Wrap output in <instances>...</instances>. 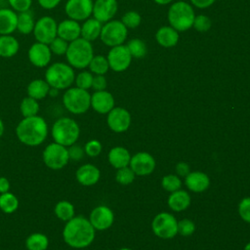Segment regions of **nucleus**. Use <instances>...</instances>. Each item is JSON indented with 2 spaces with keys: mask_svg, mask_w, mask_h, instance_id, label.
<instances>
[{
  "mask_svg": "<svg viewBox=\"0 0 250 250\" xmlns=\"http://www.w3.org/2000/svg\"><path fill=\"white\" fill-rule=\"evenodd\" d=\"M62 235L64 243L69 247L83 249L94 241L96 229L91 225L89 219L79 215L64 223Z\"/></svg>",
  "mask_w": 250,
  "mask_h": 250,
  "instance_id": "f257e3e1",
  "label": "nucleus"
},
{
  "mask_svg": "<svg viewBox=\"0 0 250 250\" xmlns=\"http://www.w3.org/2000/svg\"><path fill=\"white\" fill-rule=\"evenodd\" d=\"M18 140L26 146H38L42 145L49 134L47 121L40 115L22 117L15 129Z\"/></svg>",
  "mask_w": 250,
  "mask_h": 250,
  "instance_id": "f03ea898",
  "label": "nucleus"
},
{
  "mask_svg": "<svg viewBox=\"0 0 250 250\" xmlns=\"http://www.w3.org/2000/svg\"><path fill=\"white\" fill-rule=\"evenodd\" d=\"M50 133L55 143L67 147L77 143L80 136V127L73 118L63 116L53 123Z\"/></svg>",
  "mask_w": 250,
  "mask_h": 250,
  "instance_id": "7ed1b4c3",
  "label": "nucleus"
},
{
  "mask_svg": "<svg viewBox=\"0 0 250 250\" xmlns=\"http://www.w3.org/2000/svg\"><path fill=\"white\" fill-rule=\"evenodd\" d=\"M44 79L52 88L66 90L74 83L75 73L73 67L67 62H57L47 66Z\"/></svg>",
  "mask_w": 250,
  "mask_h": 250,
  "instance_id": "20e7f679",
  "label": "nucleus"
},
{
  "mask_svg": "<svg viewBox=\"0 0 250 250\" xmlns=\"http://www.w3.org/2000/svg\"><path fill=\"white\" fill-rule=\"evenodd\" d=\"M94 57V49L92 43L82 37L69 42L65 54L67 63L73 68L84 69L88 67L92 58Z\"/></svg>",
  "mask_w": 250,
  "mask_h": 250,
  "instance_id": "39448f33",
  "label": "nucleus"
},
{
  "mask_svg": "<svg viewBox=\"0 0 250 250\" xmlns=\"http://www.w3.org/2000/svg\"><path fill=\"white\" fill-rule=\"evenodd\" d=\"M194 11L191 6L184 1L175 2L168 10V21L177 31L189 29L194 21Z\"/></svg>",
  "mask_w": 250,
  "mask_h": 250,
  "instance_id": "423d86ee",
  "label": "nucleus"
},
{
  "mask_svg": "<svg viewBox=\"0 0 250 250\" xmlns=\"http://www.w3.org/2000/svg\"><path fill=\"white\" fill-rule=\"evenodd\" d=\"M64 108L72 114H83L91 106V95L88 90L78 87H69L62 95Z\"/></svg>",
  "mask_w": 250,
  "mask_h": 250,
  "instance_id": "0eeeda50",
  "label": "nucleus"
},
{
  "mask_svg": "<svg viewBox=\"0 0 250 250\" xmlns=\"http://www.w3.org/2000/svg\"><path fill=\"white\" fill-rule=\"evenodd\" d=\"M42 160L47 168L55 171L62 170L70 161L67 147L55 142L50 143L42 151Z\"/></svg>",
  "mask_w": 250,
  "mask_h": 250,
  "instance_id": "6e6552de",
  "label": "nucleus"
},
{
  "mask_svg": "<svg viewBox=\"0 0 250 250\" xmlns=\"http://www.w3.org/2000/svg\"><path fill=\"white\" fill-rule=\"evenodd\" d=\"M127 37V27L121 21H109L105 22L101 31L100 38L104 44L109 47L122 45Z\"/></svg>",
  "mask_w": 250,
  "mask_h": 250,
  "instance_id": "1a4fd4ad",
  "label": "nucleus"
},
{
  "mask_svg": "<svg viewBox=\"0 0 250 250\" xmlns=\"http://www.w3.org/2000/svg\"><path fill=\"white\" fill-rule=\"evenodd\" d=\"M154 234L163 239L173 238L178 233V221L167 212L157 214L151 223Z\"/></svg>",
  "mask_w": 250,
  "mask_h": 250,
  "instance_id": "9d476101",
  "label": "nucleus"
},
{
  "mask_svg": "<svg viewBox=\"0 0 250 250\" xmlns=\"http://www.w3.org/2000/svg\"><path fill=\"white\" fill-rule=\"evenodd\" d=\"M32 33L37 42L49 44L58 36V22L50 16H43L35 21Z\"/></svg>",
  "mask_w": 250,
  "mask_h": 250,
  "instance_id": "9b49d317",
  "label": "nucleus"
},
{
  "mask_svg": "<svg viewBox=\"0 0 250 250\" xmlns=\"http://www.w3.org/2000/svg\"><path fill=\"white\" fill-rule=\"evenodd\" d=\"M107 62L109 64V68H111L113 71L121 72L126 70L132 60V56L125 45H118L111 47L107 54Z\"/></svg>",
  "mask_w": 250,
  "mask_h": 250,
  "instance_id": "f8f14e48",
  "label": "nucleus"
},
{
  "mask_svg": "<svg viewBox=\"0 0 250 250\" xmlns=\"http://www.w3.org/2000/svg\"><path fill=\"white\" fill-rule=\"evenodd\" d=\"M93 0H67L64 12L68 19L81 21L90 18L93 13Z\"/></svg>",
  "mask_w": 250,
  "mask_h": 250,
  "instance_id": "ddd939ff",
  "label": "nucleus"
},
{
  "mask_svg": "<svg viewBox=\"0 0 250 250\" xmlns=\"http://www.w3.org/2000/svg\"><path fill=\"white\" fill-rule=\"evenodd\" d=\"M52 52L48 44L35 42L33 43L28 51H27V58L29 62L39 68L47 67L52 60Z\"/></svg>",
  "mask_w": 250,
  "mask_h": 250,
  "instance_id": "4468645a",
  "label": "nucleus"
},
{
  "mask_svg": "<svg viewBox=\"0 0 250 250\" xmlns=\"http://www.w3.org/2000/svg\"><path fill=\"white\" fill-rule=\"evenodd\" d=\"M88 219L96 230H104L112 226L114 215L109 207L99 205L91 211Z\"/></svg>",
  "mask_w": 250,
  "mask_h": 250,
  "instance_id": "2eb2a0df",
  "label": "nucleus"
},
{
  "mask_svg": "<svg viewBox=\"0 0 250 250\" xmlns=\"http://www.w3.org/2000/svg\"><path fill=\"white\" fill-rule=\"evenodd\" d=\"M106 122L110 130L115 133H122L129 129L131 115L129 111L123 107H113L107 113Z\"/></svg>",
  "mask_w": 250,
  "mask_h": 250,
  "instance_id": "dca6fc26",
  "label": "nucleus"
},
{
  "mask_svg": "<svg viewBox=\"0 0 250 250\" xmlns=\"http://www.w3.org/2000/svg\"><path fill=\"white\" fill-rule=\"evenodd\" d=\"M130 168L138 176H146L153 172L155 160L148 152L141 151L131 157Z\"/></svg>",
  "mask_w": 250,
  "mask_h": 250,
  "instance_id": "f3484780",
  "label": "nucleus"
},
{
  "mask_svg": "<svg viewBox=\"0 0 250 250\" xmlns=\"http://www.w3.org/2000/svg\"><path fill=\"white\" fill-rule=\"evenodd\" d=\"M116 0H96L93 5V17L99 21L107 22L111 21L117 12Z\"/></svg>",
  "mask_w": 250,
  "mask_h": 250,
  "instance_id": "a211bd4d",
  "label": "nucleus"
},
{
  "mask_svg": "<svg viewBox=\"0 0 250 250\" xmlns=\"http://www.w3.org/2000/svg\"><path fill=\"white\" fill-rule=\"evenodd\" d=\"M91 107L98 113H108L114 107V98L105 90L95 91L91 95Z\"/></svg>",
  "mask_w": 250,
  "mask_h": 250,
  "instance_id": "6ab92c4d",
  "label": "nucleus"
},
{
  "mask_svg": "<svg viewBox=\"0 0 250 250\" xmlns=\"http://www.w3.org/2000/svg\"><path fill=\"white\" fill-rule=\"evenodd\" d=\"M75 178L81 186L91 187L99 182L101 178V171L97 166L86 163L76 170Z\"/></svg>",
  "mask_w": 250,
  "mask_h": 250,
  "instance_id": "aec40b11",
  "label": "nucleus"
},
{
  "mask_svg": "<svg viewBox=\"0 0 250 250\" xmlns=\"http://www.w3.org/2000/svg\"><path fill=\"white\" fill-rule=\"evenodd\" d=\"M58 36L72 42L81 36V24L71 19H65L58 23Z\"/></svg>",
  "mask_w": 250,
  "mask_h": 250,
  "instance_id": "412c9836",
  "label": "nucleus"
},
{
  "mask_svg": "<svg viewBox=\"0 0 250 250\" xmlns=\"http://www.w3.org/2000/svg\"><path fill=\"white\" fill-rule=\"evenodd\" d=\"M185 184L189 190L193 192H202L209 188L210 179L205 173L194 171L189 172L186 176Z\"/></svg>",
  "mask_w": 250,
  "mask_h": 250,
  "instance_id": "4be33fe9",
  "label": "nucleus"
},
{
  "mask_svg": "<svg viewBox=\"0 0 250 250\" xmlns=\"http://www.w3.org/2000/svg\"><path fill=\"white\" fill-rule=\"evenodd\" d=\"M18 13L11 8L0 9V35L13 34L17 30Z\"/></svg>",
  "mask_w": 250,
  "mask_h": 250,
  "instance_id": "5701e85b",
  "label": "nucleus"
},
{
  "mask_svg": "<svg viewBox=\"0 0 250 250\" xmlns=\"http://www.w3.org/2000/svg\"><path fill=\"white\" fill-rule=\"evenodd\" d=\"M103 24L94 17L84 21L81 24V36L83 39L92 42L95 41L101 35Z\"/></svg>",
  "mask_w": 250,
  "mask_h": 250,
  "instance_id": "b1692460",
  "label": "nucleus"
},
{
  "mask_svg": "<svg viewBox=\"0 0 250 250\" xmlns=\"http://www.w3.org/2000/svg\"><path fill=\"white\" fill-rule=\"evenodd\" d=\"M157 43L164 48L174 47L179 41V33L172 26H162L155 34Z\"/></svg>",
  "mask_w": 250,
  "mask_h": 250,
  "instance_id": "393cba45",
  "label": "nucleus"
},
{
  "mask_svg": "<svg viewBox=\"0 0 250 250\" xmlns=\"http://www.w3.org/2000/svg\"><path fill=\"white\" fill-rule=\"evenodd\" d=\"M108 162L113 168L120 169L130 164L131 155L129 151L122 146H114L108 152Z\"/></svg>",
  "mask_w": 250,
  "mask_h": 250,
  "instance_id": "a878e982",
  "label": "nucleus"
},
{
  "mask_svg": "<svg viewBox=\"0 0 250 250\" xmlns=\"http://www.w3.org/2000/svg\"><path fill=\"white\" fill-rule=\"evenodd\" d=\"M20 50L18 39L12 34L0 35V57L9 59L15 57Z\"/></svg>",
  "mask_w": 250,
  "mask_h": 250,
  "instance_id": "bb28decb",
  "label": "nucleus"
},
{
  "mask_svg": "<svg viewBox=\"0 0 250 250\" xmlns=\"http://www.w3.org/2000/svg\"><path fill=\"white\" fill-rule=\"evenodd\" d=\"M49 91L50 85L47 83L45 79H33L28 83L26 87L27 96L37 101L45 99L49 95Z\"/></svg>",
  "mask_w": 250,
  "mask_h": 250,
  "instance_id": "cd10ccee",
  "label": "nucleus"
},
{
  "mask_svg": "<svg viewBox=\"0 0 250 250\" xmlns=\"http://www.w3.org/2000/svg\"><path fill=\"white\" fill-rule=\"evenodd\" d=\"M190 204V196L188 192L178 189L174 192H171V194L168 197V206L176 211L181 212L186 210Z\"/></svg>",
  "mask_w": 250,
  "mask_h": 250,
  "instance_id": "c85d7f7f",
  "label": "nucleus"
},
{
  "mask_svg": "<svg viewBox=\"0 0 250 250\" xmlns=\"http://www.w3.org/2000/svg\"><path fill=\"white\" fill-rule=\"evenodd\" d=\"M54 213L60 221L65 223L75 216V208L70 201L62 199L56 203Z\"/></svg>",
  "mask_w": 250,
  "mask_h": 250,
  "instance_id": "c756f323",
  "label": "nucleus"
},
{
  "mask_svg": "<svg viewBox=\"0 0 250 250\" xmlns=\"http://www.w3.org/2000/svg\"><path fill=\"white\" fill-rule=\"evenodd\" d=\"M24 244L27 250H47L49 238L45 233L33 232L25 238Z\"/></svg>",
  "mask_w": 250,
  "mask_h": 250,
  "instance_id": "7c9ffc66",
  "label": "nucleus"
},
{
  "mask_svg": "<svg viewBox=\"0 0 250 250\" xmlns=\"http://www.w3.org/2000/svg\"><path fill=\"white\" fill-rule=\"evenodd\" d=\"M35 21L33 15L30 11L18 13V21H17V30L23 35H27L33 32Z\"/></svg>",
  "mask_w": 250,
  "mask_h": 250,
  "instance_id": "2f4dec72",
  "label": "nucleus"
},
{
  "mask_svg": "<svg viewBox=\"0 0 250 250\" xmlns=\"http://www.w3.org/2000/svg\"><path fill=\"white\" fill-rule=\"evenodd\" d=\"M20 202L16 194L11 191L0 193V210L5 214H13L19 208Z\"/></svg>",
  "mask_w": 250,
  "mask_h": 250,
  "instance_id": "473e14b6",
  "label": "nucleus"
},
{
  "mask_svg": "<svg viewBox=\"0 0 250 250\" xmlns=\"http://www.w3.org/2000/svg\"><path fill=\"white\" fill-rule=\"evenodd\" d=\"M40 110L39 101L26 96L21 101L20 104V112L22 117H30L38 115Z\"/></svg>",
  "mask_w": 250,
  "mask_h": 250,
  "instance_id": "72a5a7b5",
  "label": "nucleus"
},
{
  "mask_svg": "<svg viewBox=\"0 0 250 250\" xmlns=\"http://www.w3.org/2000/svg\"><path fill=\"white\" fill-rule=\"evenodd\" d=\"M88 67L92 73L96 75H104L107 72L109 64L105 57L102 55H96L92 58Z\"/></svg>",
  "mask_w": 250,
  "mask_h": 250,
  "instance_id": "f704fd0d",
  "label": "nucleus"
},
{
  "mask_svg": "<svg viewBox=\"0 0 250 250\" xmlns=\"http://www.w3.org/2000/svg\"><path fill=\"white\" fill-rule=\"evenodd\" d=\"M126 46H127L132 58L141 59L146 55V52H147L146 46L145 42L142 41L141 39L134 38V39L130 40Z\"/></svg>",
  "mask_w": 250,
  "mask_h": 250,
  "instance_id": "c9c22d12",
  "label": "nucleus"
},
{
  "mask_svg": "<svg viewBox=\"0 0 250 250\" xmlns=\"http://www.w3.org/2000/svg\"><path fill=\"white\" fill-rule=\"evenodd\" d=\"M135 175L136 174L134 173V171L130 167L125 166V167H122L120 169H117L115 179H116V182L118 184L123 185V186H127V185H130L134 182Z\"/></svg>",
  "mask_w": 250,
  "mask_h": 250,
  "instance_id": "e433bc0d",
  "label": "nucleus"
},
{
  "mask_svg": "<svg viewBox=\"0 0 250 250\" xmlns=\"http://www.w3.org/2000/svg\"><path fill=\"white\" fill-rule=\"evenodd\" d=\"M93 78H94V75L91 71L82 70L77 75H75V78H74L75 86L80 89L88 90L92 88Z\"/></svg>",
  "mask_w": 250,
  "mask_h": 250,
  "instance_id": "4c0bfd02",
  "label": "nucleus"
},
{
  "mask_svg": "<svg viewBox=\"0 0 250 250\" xmlns=\"http://www.w3.org/2000/svg\"><path fill=\"white\" fill-rule=\"evenodd\" d=\"M68 42L64 39L57 36L55 39H53L48 45L50 47V50L53 55L56 56H65L67 48H68Z\"/></svg>",
  "mask_w": 250,
  "mask_h": 250,
  "instance_id": "58836bf2",
  "label": "nucleus"
},
{
  "mask_svg": "<svg viewBox=\"0 0 250 250\" xmlns=\"http://www.w3.org/2000/svg\"><path fill=\"white\" fill-rule=\"evenodd\" d=\"M161 185L162 188L169 192H174L178 189L181 188L182 187V182L180 180V178L176 175L170 174V175H166L162 178L161 181Z\"/></svg>",
  "mask_w": 250,
  "mask_h": 250,
  "instance_id": "ea45409f",
  "label": "nucleus"
},
{
  "mask_svg": "<svg viewBox=\"0 0 250 250\" xmlns=\"http://www.w3.org/2000/svg\"><path fill=\"white\" fill-rule=\"evenodd\" d=\"M141 21H142V18L140 16V14L137 12H134V11L125 13L121 20L122 23L127 28H135V27L139 26L141 23Z\"/></svg>",
  "mask_w": 250,
  "mask_h": 250,
  "instance_id": "a19ab883",
  "label": "nucleus"
},
{
  "mask_svg": "<svg viewBox=\"0 0 250 250\" xmlns=\"http://www.w3.org/2000/svg\"><path fill=\"white\" fill-rule=\"evenodd\" d=\"M211 24H212L211 20L208 17L204 15H199L194 17L192 26L199 32H206L210 29Z\"/></svg>",
  "mask_w": 250,
  "mask_h": 250,
  "instance_id": "79ce46f5",
  "label": "nucleus"
},
{
  "mask_svg": "<svg viewBox=\"0 0 250 250\" xmlns=\"http://www.w3.org/2000/svg\"><path fill=\"white\" fill-rule=\"evenodd\" d=\"M102 149H103L102 144L98 140H91L87 142L84 146L85 154L90 157L98 156L102 152Z\"/></svg>",
  "mask_w": 250,
  "mask_h": 250,
  "instance_id": "37998d69",
  "label": "nucleus"
},
{
  "mask_svg": "<svg viewBox=\"0 0 250 250\" xmlns=\"http://www.w3.org/2000/svg\"><path fill=\"white\" fill-rule=\"evenodd\" d=\"M195 230V225L191 220L184 219L178 222V233L184 236L191 235Z\"/></svg>",
  "mask_w": 250,
  "mask_h": 250,
  "instance_id": "c03bdc74",
  "label": "nucleus"
},
{
  "mask_svg": "<svg viewBox=\"0 0 250 250\" xmlns=\"http://www.w3.org/2000/svg\"><path fill=\"white\" fill-rule=\"evenodd\" d=\"M11 9L17 13L29 11L32 5V0H8Z\"/></svg>",
  "mask_w": 250,
  "mask_h": 250,
  "instance_id": "a18cd8bd",
  "label": "nucleus"
},
{
  "mask_svg": "<svg viewBox=\"0 0 250 250\" xmlns=\"http://www.w3.org/2000/svg\"><path fill=\"white\" fill-rule=\"evenodd\" d=\"M238 214L243 221L250 224V197H244L238 204Z\"/></svg>",
  "mask_w": 250,
  "mask_h": 250,
  "instance_id": "49530a36",
  "label": "nucleus"
},
{
  "mask_svg": "<svg viewBox=\"0 0 250 250\" xmlns=\"http://www.w3.org/2000/svg\"><path fill=\"white\" fill-rule=\"evenodd\" d=\"M67 151H68L69 160L71 161H80L85 155L84 147L77 145L76 143L67 146Z\"/></svg>",
  "mask_w": 250,
  "mask_h": 250,
  "instance_id": "de8ad7c7",
  "label": "nucleus"
},
{
  "mask_svg": "<svg viewBox=\"0 0 250 250\" xmlns=\"http://www.w3.org/2000/svg\"><path fill=\"white\" fill-rule=\"evenodd\" d=\"M106 79L104 75H95L92 82V88L95 91H103L106 88Z\"/></svg>",
  "mask_w": 250,
  "mask_h": 250,
  "instance_id": "09e8293b",
  "label": "nucleus"
},
{
  "mask_svg": "<svg viewBox=\"0 0 250 250\" xmlns=\"http://www.w3.org/2000/svg\"><path fill=\"white\" fill-rule=\"evenodd\" d=\"M61 1L62 0H37L40 7L45 10L55 9L61 3Z\"/></svg>",
  "mask_w": 250,
  "mask_h": 250,
  "instance_id": "8fccbe9b",
  "label": "nucleus"
},
{
  "mask_svg": "<svg viewBox=\"0 0 250 250\" xmlns=\"http://www.w3.org/2000/svg\"><path fill=\"white\" fill-rule=\"evenodd\" d=\"M176 172L179 176L186 177L189 173V166L186 162H179L176 165Z\"/></svg>",
  "mask_w": 250,
  "mask_h": 250,
  "instance_id": "3c124183",
  "label": "nucleus"
},
{
  "mask_svg": "<svg viewBox=\"0 0 250 250\" xmlns=\"http://www.w3.org/2000/svg\"><path fill=\"white\" fill-rule=\"evenodd\" d=\"M192 5L199 8V9H205L210 7L216 0H190Z\"/></svg>",
  "mask_w": 250,
  "mask_h": 250,
  "instance_id": "603ef678",
  "label": "nucleus"
},
{
  "mask_svg": "<svg viewBox=\"0 0 250 250\" xmlns=\"http://www.w3.org/2000/svg\"><path fill=\"white\" fill-rule=\"evenodd\" d=\"M11 188V184L10 181L8 180V178L2 176L0 177V193H4V192H8L10 191Z\"/></svg>",
  "mask_w": 250,
  "mask_h": 250,
  "instance_id": "864d4df0",
  "label": "nucleus"
},
{
  "mask_svg": "<svg viewBox=\"0 0 250 250\" xmlns=\"http://www.w3.org/2000/svg\"><path fill=\"white\" fill-rule=\"evenodd\" d=\"M59 93H60V90H58L56 88L50 87V91H49V95L48 96H50V97H57L59 95Z\"/></svg>",
  "mask_w": 250,
  "mask_h": 250,
  "instance_id": "5fc2aeb1",
  "label": "nucleus"
},
{
  "mask_svg": "<svg viewBox=\"0 0 250 250\" xmlns=\"http://www.w3.org/2000/svg\"><path fill=\"white\" fill-rule=\"evenodd\" d=\"M4 131H5V125H4L3 120L0 118V139L2 138V136L4 134Z\"/></svg>",
  "mask_w": 250,
  "mask_h": 250,
  "instance_id": "6e6d98bb",
  "label": "nucleus"
},
{
  "mask_svg": "<svg viewBox=\"0 0 250 250\" xmlns=\"http://www.w3.org/2000/svg\"><path fill=\"white\" fill-rule=\"evenodd\" d=\"M155 3L159 4V5H167L169 4L170 2H172L173 0H153Z\"/></svg>",
  "mask_w": 250,
  "mask_h": 250,
  "instance_id": "4d7b16f0",
  "label": "nucleus"
},
{
  "mask_svg": "<svg viewBox=\"0 0 250 250\" xmlns=\"http://www.w3.org/2000/svg\"><path fill=\"white\" fill-rule=\"evenodd\" d=\"M244 250H250V242H249V243H247V244L245 245Z\"/></svg>",
  "mask_w": 250,
  "mask_h": 250,
  "instance_id": "13d9d810",
  "label": "nucleus"
},
{
  "mask_svg": "<svg viewBox=\"0 0 250 250\" xmlns=\"http://www.w3.org/2000/svg\"><path fill=\"white\" fill-rule=\"evenodd\" d=\"M119 250H131V249H129V248H121Z\"/></svg>",
  "mask_w": 250,
  "mask_h": 250,
  "instance_id": "bf43d9fd",
  "label": "nucleus"
},
{
  "mask_svg": "<svg viewBox=\"0 0 250 250\" xmlns=\"http://www.w3.org/2000/svg\"><path fill=\"white\" fill-rule=\"evenodd\" d=\"M0 74H1V70H0Z\"/></svg>",
  "mask_w": 250,
  "mask_h": 250,
  "instance_id": "052dcab7",
  "label": "nucleus"
}]
</instances>
